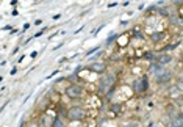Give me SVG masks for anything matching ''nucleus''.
<instances>
[{"mask_svg": "<svg viewBox=\"0 0 183 127\" xmlns=\"http://www.w3.org/2000/svg\"><path fill=\"white\" fill-rule=\"evenodd\" d=\"M86 69L94 74H99V76H103L108 72V65H106V61H92L91 65L86 66Z\"/></svg>", "mask_w": 183, "mask_h": 127, "instance_id": "obj_6", "label": "nucleus"}, {"mask_svg": "<svg viewBox=\"0 0 183 127\" xmlns=\"http://www.w3.org/2000/svg\"><path fill=\"white\" fill-rule=\"evenodd\" d=\"M55 119H57V115H52L49 110L42 111L41 116L38 118V127H53Z\"/></svg>", "mask_w": 183, "mask_h": 127, "instance_id": "obj_5", "label": "nucleus"}, {"mask_svg": "<svg viewBox=\"0 0 183 127\" xmlns=\"http://www.w3.org/2000/svg\"><path fill=\"white\" fill-rule=\"evenodd\" d=\"M16 72H17V69H16V68H13V69H11V76H14Z\"/></svg>", "mask_w": 183, "mask_h": 127, "instance_id": "obj_27", "label": "nucleus"}, {"mask_svg": "<svg viewBox=\"0 0 183 127\" xmlns=\"http://www.w3.org/2000/svg\"><path fill=\"white\" fill-rule=\"evenodd\" d=\"M64 94L72 101H78V99H83L86 94H88V91H86V88L80 83H69L67 88L64 90Z\"/></svg>", "mask_w": 183, "mask_h": 127, "instance_id": "obj_4", "label": "nucleus"}, {"mask_svg": "<svg viewBox=\"0 0 183 127\" xmlns=\"http://www.w3.org/2000/svg\"><path fill=\"white\" fill-rule=\"evenodd\" d=\"M11 14H13V16H17V14H19V11H17V9H13V13H11Z\"/></svg>", "mask_w": 183, "mask_h": 127, "instance_id": "obj_25", "label": "nucleus"}, {"mask_svg": "<svg viewBox=\"0 0 183 127\" xmlns=\"http://www.w3.org/2000/svg\"><path fill=\"white\" fill-rule=\"evenodd\" d=\"M99 50H100V47H99V46H95V47H92V49H89L88 52H86V57H91L92 54H97Z\"/></svg>", "mask_w": 183, "mask_h": 127, "instance_id": "obj_16", "label": "nucleus"}, {"mask_svg": "<svg viewBox=\"0 0 183 127\" xmlns=\"http://www.w3.org/2000/svg\"><path fill=\"white\" fill-rule=\"evenodd\" d=\"M117 39V33H110L108 38H106V44H111V42H114Z\"/></svg>", "mask_w": 183, "mask_h": 127, "instance_id": "obj_15", "label": "nucleus"}, {"mask_svg": "<svg viewBox=\"0 0 183 127\" xmlns=\"http://www.w3.org/2000/svg\"><path fill=\"white\" fill-rule=\"evenodd\" d=\"M150 88V80H149V76L147 74H144V76L141 77H136L132 83V90L133 93L136 94V96H144V94L149 91Z\"/></svg>", "mask_w": 183, "mask_h": 127, "instance_id": "obj_3", "label": "nucleus"}, {"mask_svg": "<svg viewBox=\"0 0 183 127\" xmlns=\"http://www.w3.org/2000/svg\"><path fill=\"white\" fill-rule=\"evenodd\" d=\"M172 79H174V72L166 68V71L161 72L160 76L155 77L154 80H155V83L158 85V86H166V85H169V83L172 82Z\"/></svg>", "mask_w": 183, "mask_h": 127, "instance_id": "obj_7", "label": "nucleus"}, {"mask_svg": "<svg viewBox=\"0 0 183 127\" xmlns=\"http://www.w3.org/2000/svg\"><path fill=\"white\" fill-rule=\"evenodd\" d=\"M63 44H64V42H60V44H58V46H55V47H53V50H58L60 47H63Z\"/></svg>", "mask_w": 183, "mask_h": 127, "instance_id": "obj_21", "label": "nucleus"}, {"mask_svg": "<svg viewBox=\"0 0 183 127\" xmlns=\"http://www.w3.org/2000/svg\"><path fill=\"white\" fill-rule=\"evenodd\" d=\"M42 24V20L41 19H38V20H35V25H41Z\"/></svg>", "mask_w": 183, "mask_h": 127, "instance_id": "obj_24", "label": "nucleus"}, {"mask_svg": "<svg viewBox=\"0 0 183 127\" xmlns=\"http://www.w3.org/2000/svg\"><path fill=\"white\" fill-rule=\"evenodd\" d=\"M177 125H183V111H180L178 113V116H177V118H175V121H174Z\"/></svg>", "mask_w": 183, "mask_h": 127, "instance_id": "obj_17", "label": "nucleus"}, {"mask_svg": "<svg viewBox=\"0 0 183 127\" xmlns=\"http://www.w3.org/2000/svg\"><path fill=\"white\" fill-rule=\"evenodd\" d=\"M89 111L86 110L81 105H72L69 107V113H67V121L69 122H83L85 119H88Z\"/></svg>", "mask_w": 183, "mask_h": 127, "instance_id": "obj_2", "label": "nucleus"}, {"mask_svg": "<svg viewBox=\"0 0 183 127\" xmlns=\"http://www.w3.org/2000/svg\"><path fill=\"white\" fill-rule=\"evenodd\" d=\"M167 19H169V22H171L172 25L183 27V17H181V16H178V14H171Z\"/></svg>", "mask_w": 183, "mask_h": 127, "instance_id": "obj_13", "label": "nucleus"}, {"mask_svg": "<svg viewBox=\"0 0 183 127\" xmlns=\"http://www.w3.org/2000/svg\"><path fill=\"white\" fill-rule=\"evenodd\" d=\"M167 96L172 101H177V99L183 97V90L178 86V85H171V86L167 88Z\"/></svg>", "mask_w": 183, "mask_h": 127, "instance_id": "obj_9", "label": "nucleus"}, {"mask_svg": "<svg viewBox=\"0 0 183 127\" xmlns=\"http://www.w3.org/2000/svg\"><path fill=\"white\" fill-rule=\"evenodd\" d=\"M61 17V14H55V16H53V19H55V20H58Z\"/></svg>", "mask_w": 183, "mask_h": 127, "instance_id": "obj_26", "label": "nucleus"}, {"mask_svg": "<svg viewBox=\"0 0 183 127\" xmlns=\"http://www.w3.org/2000/svg\"><path fill=\"white\" fill-rule=\"evenodd\" d=\"M117 83V74L116 72H106L99 77L97 82V94H106L111 88L116 86Z\"/></svg>", "mask_w": 183, "mask_h": 127, "instance_id": "obj_1", "label": "nucleus"}, {"mask_svg": "<svg viewBox=\"0 0 183 127\" xmlns=\"http://www.w3.org/2000/svg\"><path fill=\"white\" fill-rule=\"evenodd\" d=\"M166 71V66L163 65H160V63H149V68H147V76H152L154 79L158 77L161 72H164Z\"/></svg>", "mask_w": 183, "mask_h": 127, "instance_id": "obj_8", "label": "nucleus"}, {"mask_svg": "<svg viewBox=\"0 0 183 127\" xmlns=\"http://www.w3.org/2000/svg\"><path fill=\"white\" fill-rule=\"evenodd\" d=\"M122 110H124V105H122L121 102H113V104L110 105V111H111L113 115H116V116H119V115L122 113Z\"/></svg>", "mask_w": 183, "mask_h": 127, "instance_id": "obj_12", "label": "nucleus"}, {"mask_svg": "<svg viewBox=\"0 0 183 127\" xmlns=\"http://www.w3.org/2000/svg\"><path fill=\"white\" fill-rule=\"evenodd\" d=\"M46 30H49V28H47V27H44V28H42V30H39V31H38V33H36V35H35L33 38H39L41 35H44V33H46Z\"/></svg>", "mask_w": 183, "mask_h": 127, "instance_id": "obj_18", "label": "nucleus"}, {"mask_svg": "<svg viewBox=\"0 0 183 127\" xmlns=\"http://www.w3.org/2000/svg\"><path fill=\"white\" fill-rule=\"evenodd\" d=\"M164 38H166V31H163V30H160V31H154V33H150V36H149V39L152 41L154 44H158V42L164 41Z\"/></svg>", "mask_w": 183, "mask_h": 127, "instance_id": "obj_11", "label": "nucleus"}, {"mask_svg": "<svg viewBox=\"0 0 183 127\" xmlns=\"http://www.w3.org/2000/svg\"><path fill=\"white\" fill-rule=\"evenodd\" d=\"M103 27H105V24H103V25H99V27H97V28H95V30H94V31H92V35H97V33H99V31H100V30H102V28H103Z\"/></svg>", "mask_w": 183, "mask_h": 127, "instance_id": "obj_19", "label": "nucleus"}, {"mask_svg": "<svg viewBox=\"0 0 183 127\" xmlns=\"http://www.w3.org/2000/svg\"><path fill=\"white\" fill-rule=\"evenodd\" d=\"M30 57H31V58H36V57H38V52H36V50H35V52H31Z\"/></svg>", "mask_w": 183, "mask_h": 127, "instance_id": "obj_20", "label": "nucleus"}, {"mask_svg": "<svg viewBox=\"0 0 183 127\" xmlns=\"http://www.w3.org/2000/svg\"><path fill=\"white\" fill-rule=\"evenodd\" d=\"M174 61V57L169 55V54H164V52H158V57H157V63H160V65H169V63Z\"/></svg>", "mask_w": 183, "mask_h": 127, "instance_id": "obj_10", "label": "nucleus"}, {"mask_svg": "<svg viewBox=\"0 0 183 127\" xmlns=\"http://www.w3.org/2000/svg\"><path fill=\"white\" fill-rule=\"evenodd\" d=\"M53 127H67L66 124V119H61L57 116V119H55V124H53Z\"/></svg>", "mask_w": 183, "mask_h": 127, "instance_id": "obj_14", "label": "nucleus"}, {"mask_svg": "<svg viewBox=\"0 0 183 127\" xmlns=\"http://www.w3.org/2000/svg\"><path fill=\"white\" fill-rule=\"evenodd\" d=\"M114 6H117V3H116V2H113V3H108V8H114Z\"/></svg>", "mask_w": 183, "mask_h": 127, "instance_id": "obj_22", "label": "nucleus"}, {"mask_svg": "<svg viewBox=\"0 0 183 127\" xmlns=\"http://www.w3.org/2000/svg\"><path fill=\"white\" fill-rule=\"evenodd\" d=\"M28 28H30V24H25V25H24V28H22V31H27Z\"/></svg>", "mask_w": 183, "mask_h": 127, "instance_id": "obj_23", "label": "nucleus"}]
</instances>
